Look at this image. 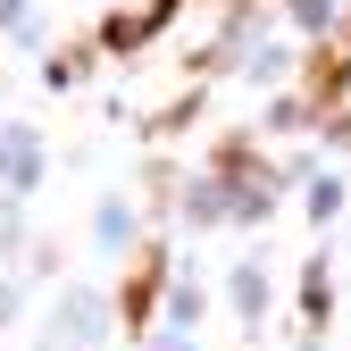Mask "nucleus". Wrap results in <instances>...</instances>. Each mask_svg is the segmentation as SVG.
Instances as JSON below:
<instances>
[{"instance_id":"nucleus-1","label":"nucleus","mask_w":351,"mask_h":351,"mask_svg":"<svg viewBox=\"0 0 351 351\" xmlns=\"http://www.w3.org/2000/svg\"><path fill=\"white\" fill-rule=\"evenodd\" d=\"M343 75H351V25L310 59V84H301V93H310V101H335V93H343Z\"/></svg>"}]
</instances>
